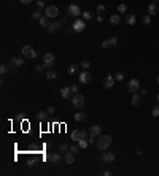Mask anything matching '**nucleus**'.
Instances as JSON below:
<instances>
[{"instance_id":"nucleus-34","label":"nucleus","mask_w":159,"mask_h":176,"mask_svg":"<svg viewBox=\"0 0 159 176\" xmlns=\"http://www.w3.org/2000/svg\"><path fill=\"white\" fill-rule=\"evenodd\" d=\"M35 3H37V7H38V10H45L46 8V5H45V2H43V0H37V2H35Z\"/></svg>"},{"instance_id":"nucleus-25","label":"nucleus","mask_w":159,"mask_h":176,"mask_svg":"<svg viewBox=\"0 0 159 176\" xmlns=\"http://www.w3.org/2000/svg\"><path fill=\"white\" fill-rule=\"evenodd\" d=\"M83 19H84V21H91V19H94V13H92V11H89V10L83 11Z\"/></svg>"},{"instance_id":"nucleus-37","label":"nucleus","mask_w":159,"mask_h":176,"mask_svg":"<svg viewBox=\"0 0 159 176\" xmlns=\"http://www.w3.org/2000/svg\"><path fill=\"white\" fill-rule=\"evenodd\" d=\"M69 145H67V143H62V145H61V146H59V151H61V152H67V151H69Z\"/></svg>"},{"instance_id":"nucleus-41","label":"nucleus","mask_w":159,"mask_h":176,"mask_svg":"<svg viewBox=\"0 0 159 176\" xmlns=\"http://www.w3.org/2000/svg\"><path fill=\"white\" fill-rule=\"evenodd\" d=\"M88 141H89V145H96L97 137H96V135H89V138H88Z\"/></svg>"},{"instance_id":"nucleus-27","label":"nucleus","mask_w":159,"mask_h":176,"mask_svg":"<svg viewBox=\"0 0 159 176\" xmlns=\"http://www.w3.org/2000/svg\"><path fill=\"white\" fill-rule=\"evenodd\" d=\"M45 76H46V78H48L49 81H53V80H56V76H57V73H56L54 70H48Z\"/></svg>"},{"instance_id":"nucleus-38","label":"nucleus","mask_w":159,"mask_h":176,"mask_svg":"<svg viewBox=\"0 0 159 176\" xmlns=\"http://www.w3.org/2000/svg\"><path fill=\"white\" fill-rule=\"evenodd\" d=\"M80 149H81V148H80V145H78V143H75V145H72V146H70V151H72L73 154H75V152H78Z\"/></svg>"},{"instance_id":"nucleus-12","label":"nucleus","mask_w":159,"mask_h":176,"mask_svg":"<svg viewBox=\"0 0 159 176\" xmlns=\"http://www.w3.org/2000/svg\"><path fill=\"white\" fill-rule=\"evenodd\" d=\"M115 75H111V73H108L107 75V78H105L104 80V87L105 89H111V87H113V84H115Z\"/></svg>"},{"instance_id":"nucleus-35","label":"nucleus","mask_w":159,"mask_h":176,"mask_svg":"<svg viewBox=\"0 0 159 176\" xmlns=\"http://www.w3.org/2000/svg\"><path fill=\"white\" fill-rule=\"evenodd\" d=\"M111 46H113V45H111V40H110V38H108V40H105V41L102 43V48H104V49H108V48H111Z\"/></svg>"},{"instance_id":"nucleus-39","label":"nucleus","mask_w":159,"mask_h":176,"mask_svg":"<svg viewBox=\"0 0 159 176\" xmlns=\"http://www.w3.org/2000/svg\"><path fill=\"white\" fill-rule=\"evenodd\" d=\"M115 80H116V81H123V80H124V73L118 72L116 75H115Z\"/></svg>"},{"instance_id":"nucleus-7","label":"nucleus","mask_w":159,"mask_h":176,"mask_svg":"<svg viewBox=\"0 0 159 176\" xmlns=\"http://www.w3.org/2000/svg\"><path fill=\"white\" fill-rule=\"evenodd\" d=\"M127 90L131 94H137L138 90H140V83H138V80H135V78H132V80H129V84H127Z\"/></svg>"},{"instance_id":"nucleus-9","label":"nucleus","mask_w":159,"mask_h":176,"mask_svg":"<svg viewBox=\"0 0 159 176\" xmlns=\"http://www.w3.org/2000/svg\"><path fill=\"white\" fill-rule=\"evenodd\" d=\"M43 65H45L46 68H51V67L54 65V54H53V52H46V54L43 56Z\"/></svg>"},{"instance_id":"nucleus-26","label":"nucleus","mask_w":159,"mask_h":176,"mask_svg":"<svg viewBox=\"0 0 159 176\" xmlns=\"http://www.w3.org/2000/svg\"><path fill=\"white\" fill-rule=\"evenodd\" d=\"M67 73H69V75H76V73H78V65L72 64V65H70L69 68H67Z\"/></svg>"},{"instance_id":"nucleus-36","label":"nucleus","mask_w":159,"mask_h":176,"mask_svg":"<svg viewBox=\"0 0 159 176\" xmlns=\"http://www.w3.org/2000/svg\"><path fill=\"white\" fill-rule=\"evenodd\" d=\"M80 65H81V68H84V70H88L89 68V60H86V59H84V60H81V62H80Z\"/></svg>"},{"instance_id":"nucleus-30","label":"nucleus","mask_w":159,"mask_h":176,"mask_svg":"<svg viewBox=\"0 0 159 176\" xmlns=\"http://www.w3.org/2000/svg\"><path fill=\"white\" fill-rule=\"evenodd\" d=\"M46 114H48V111H38L37 117L40 119V121H45V119H46Z\"/></svg>"},{"instance_id":"nucleus-21","label":"nucleus","mask_w":159,"mask_h":176,"mask_svg":"<svg viewBox=\"0 0 159 176\" xmlns=\"http://www.w3.org/2000/svg\"><path fill=\"white\" fill-rule=\"evenodd\" d=\"M89 133H91V135H96V137H99V135L102 133V127H100V125H92V127L89 128Z\"/></svg>"},{"instance_id":"nucleus-2","label":"nucleus","mask_w":159,"mask_h":176,"mask_svg":"<svg viewBox=\"0 0 159 176\" xmlns=\"http://www.w3.org/2000/svg\"><path fill=\"white\" fill-rule=\"evenodd\" d=\"M21 52H22V56H24V57H27V59H37V57H38V52L35 51L32 46H29V45H24V46H22Z\"/></svg>"},{"instance_id":"nucleus-29","label":"nucleus","mask_w":159,"mask_h":176,"mask_svg":"<svg viewBox=\"0 0 159 176\" xmlns=\"http://www.w3.org/2000/svg\"><path fill=\"white\" fill-rule=\"evenodd\" d=\"M126 11H127V5H126V3H119V5H118V13H119V14L126 13Z\"/></svg>"},{"instance_id":"nucleus-13","label":"nucleus","mask_w":159,"mask_h":176,"mask_svg":"<svg viewBox=\"0 0 159 176\" xmlns=\"http://www.w3.org/2000/svg\"><path fill=\"white\" fill-rule=\"evenodd\" d=\"M100 159H102V162H105V163H111L115 160V154H113V152H105L104 151V152H102Z\"/></svg>"},{"instance_id":"nucleus-51","label":"nucleus","mask_w":159,"mask_h":176,"mask_svg":"<svg viewBox=\"0 0 159 176\" xmlns=\"http://www.w3.org/2000/svg\"><path fill=\"white\" fill-rule=\"evenodd\" d=\"M158 84H159V76H158Z\"/></svg>"},{"instance_id":"nucleus-32","label":"nucleus","mask_w":159,"mask_h":176,"mask_svg":"<svg viewBox=\"0 0 159 176\" xmlns=\"http://www.w3.org/2000/svg\"><path fill=\"white\" fill-rule=\"evenodd\" d=\"M78 145H80V148H81V149H86L88 146H89V141H88V140H80Z\"/></svg>"},{"instance_id":"nucleus-4","label":"nucleus","mask_w":159,"mask_h":176,"mask_svg":"<svg viewBox=\"0 0 159 176\" xmlns=\"http://www.w3.org/2000/svg\"><path fill=\"white\" fill-rule=\"evenodd\" d=\"M84 29H86V21H84V19H76V21H73L72 30L75 32V33H81Z\"/></svg>"},{"instance_id":"nucleus-5","label":"nucleus","mask_w":159,"mask_h":176,"mask_svg":"<svg viewBox=\"0 0 159 176\" xmlns=\"http://www.w3.org/2000/svg\"><path fill=\"white\" fill-rule=\"evenodd\" d=\"M70 102H72V105L75 108H83L84 106V97L81 95V94H75V95L70 98Z\"/></svg>"},{"instance_id":"nucleus-40","label":"nucleus","mask_w":159,"mask_h":176,"mask_svg":"<svg viewBox=\"0 0 159 176\" xmlns=\"http://www.w3.org/2000/svg\"><path fill=\"white\" fill-rule=\"evenodd\" d=\"M142 22H143V24H146V25L151 24V16H150V14H146V16L142 19Z\"/></svg>"},{"instance_id":"nucleus-42","label":"nucleus","mask_w":159,"mask_h":176,"mask_svg":"<svg viewBox=\"0 0 159 176\" xmlns=\"http://www.w3.org/2000/svg\"><path fill=\"white\" fill-rule=\"evenodd\" d=\"M45 68H46L45 65H37V67H35V72H37V73H43V72H45Z\"/></svg>"},{"instance_id":"nucleus-50","label":"nucleus","mask_w":159,"mask_h":176,"mask_svg":"<svg viewBox=\"0 0 159 176\" xmlns=\"http://www.w3.org/2000/svg\"><path fill=\"white\" fill-rule=\"evenodd\" d=\"M151 2H153V3H158V2H159V0H151Z\"/></svg>"},{"instance_id":"nucleus-15","label":"nucleus","mask_w":159,"mask_h":176,"mask_svg":"<svg viewBox=\"0 0 159 176\" xmlns=\"http://www.w3.org/2000/svg\"><path fill=\"white\" fill-rule=\"evenodd\" d=\"M124 22L127 25H135V24H137V17H135L134 14H126V16H124Z\"/></svg>"},{"instance_id":"nucleus-20","label":"nucleus","mask_w":159,"mask_h":176,"mask_svg":"<svg viewBox=\"0 0 159 176\" xmlns=\"http://www.w3.org/2000/svg\"><path fill=\"white\" fill-rule=\"evenodd\" d=\"M132 106H138V105L142 103V97L138 95V94H132V100H131Z\"/></svg>"},{"instance_id":"nucleus-23","label":"nucleus","mask_w":159,"mask_h":176,"mask_svg":"<svg viewBox=\"0 0 159 176\" xmlns=\"http://www.w3.org/2000/svg\"><path fill=\"white\" fill-rule=\"evenodd\" d=\"M38 22H40V25H42L43 29H46V27H48V25H49V17L43 14V16L40 17V19H38Z\"/></svg>"},{"instance_id":"nucleus-11","label":"nucleus","mask_w":159,"mask_h":176,"mask_svg":"<svg viewBox=\"0 0 159 176\" xmlns=\"http://www.w3.org/2000/svg\"><path fill=\"white\" fill-rule=\"evenodd\" d=\"M24 65V59L22 57H13L10 60V68L13 70V68H18V67H22Z\"/></svg>"},{"instance_id":"nucleus-14","label":"nucleus","mask_w":159,"mask_h":176,"mask_svg":"<svg viewBox=\"0 0 159 176\" xmlns=\"http://www.w3.org/2000/svg\"><path fill=\"white\" fill-rule=\"evenodd\" d=\"M86 119H88V114L83 113V111H78V113L73 114V121H76V122H84Z\"/></svg>"},{"instance_id":"nucleus-17","label":"nucleus","mask_w":159,"mask_h":176,"mask_svg":"<svg viewBox=\"0 0 159 176\" xmlns=\"http://www.w3.org/2000/svg\"><path fill=\"white\" fill-rule=\"evenodd\" d=\"M146 10H148V14L150 16H154V14H158V11H159V8H158V5L156 3H148V8H146Z\"/></svg>"},{"instance_id":"nucleus-28","label":"nucleus","mask_w":159,"mask_h":176,"mask_svg":"<svg viewBox=\"0 0 159 176\" xmlns=\"http://www.w3.org/2000/svg\"><path fill=\"white\" fill-rule=\"evenodd\" d=\"M43 11L42 10H37V11H34V13H32V19H34V21H38V19H40V17L43 16Z\"/></svg>"},{"instance_id":"nucleus-16","label":"nucleus","mask_w":159,"mask_h":176,"mask_svg":"<svg viewBox=\"0 0 159 176\" xmlns=\"http://www.w3.org/2000/svg\"><path fill=\"white\" fill-rule=\"evenodd\" d=\"M64 160H65L67 165H72V163L75 162V154H73L72 151H70V152H65V155H64Z\"/></svg>"},{"instance_id":"nucleus-48","label":"nucleus","mask_w":159,"mask_h":176,"mask_svg":"<svg viewBox=\"0 0 159 176\" xmlns=\"http://www.w3.org/2000/svg\"><path fill=\"white\" fill-rule=\"evenodd\" d=\"M19 2H21L22 5H29V3H32L34 0H19Z\"/></svg>"},{"instance_id":"nucleus-6","label":"nucleus","mask_w":159,"mask_h":176,"mask_svg":"<svg viewBox=\"0 0 159 176\" xmlns=\"http://www.w3.org/2000/svg\"><path fill=\"white\" fill-rule=\"evenodd\" d=\"M81 13V10H80V7L76 3H70L69 7H67V16H73V17H78Z\"/></svg>"},{"instance_id":"nucleus-33","label":"nucleus","mask_w":159,"mask_h":176,"mask_svg":"<svg viewBox=\"0 0 159 176\" xmlns=\"http://www.w3.org/2000/svg\"><path fill=\"white\" fill-rule=\"evenodd\" d=\"M151 116L153 117H159V105H156V106L151 110Z\"/></svg>"},{"instance_id":"nucleus-43","label":"nucleus","mask_w":159,"mask_h":176,"mask_svg":"<svg viewBox=\"0 0 159 176\" xmlns=\"http://www.w3.org/2000/svg\"><path fill=\"white\" fill-rule=\"evenodd\" d=\"M70 92H72L73 95H75V94H78V86H75V84H72V86H70Z\"/></svg>"},{"instance_id":"nucleus-24","label":"nucleus","mask_w":159,"mask_h":176,"mask_svg":"<svg viewBox=\"0 0 159 176\" xmlns=\"http://www.w3.org/2000/svg\"><path fill=\"white\" fill-rule=\"evenodd\" d=\"M70 94H72V92H70V86L61 89V97H62V98H65V100H67V98H70Z\"/></svg>"},{"instance_id":"nucleus-18","label":"nucleus","mask_w":159,"mask_h":176,"mask_svg":"<svg viewBox=\"0 0 159 176\" xmlns=\"http://www.w3.org/2000/svg\"><path fill=\"white\" fill-rule=\"evenodd\" d=\"M119 22H121V14H119V13H115V14H111V16H110V24L118 25Z\"/></svg>"},{"instance_id":"nucleus-49","label":"nucleus","mask_w":159,"mask_h":176,"mask_svg":"<svg viewBox=\"0 0 159 176\" xmlns=\"http://www.w3.org/2000/svg\"><path fill=\"white\" fill-rule=\"evenodd\" d=\"M110 175H111V173L108 171V170H105V171H104V176H110Z\"/></svg>"},{"instance_id":"nucleus-46","label":"nucleus","mask_w":159,"mask_h":176,"mask_svg":"<svg viewBox=\"0 0 159 176\" xmlns=\"http://www.w3.org/2000/svg\"><path fill=\"white\" fill-rule=\"evenodd\" d=\"M96 21L99 22V24H102V22H104V16H102V14H99V16L96 17Z\"/></svg>"},{"instance_id":"nucleus-10","label":"nucleus","mask_w":159,"mask_h":176,"mask_svg":"<svg viewBox=\"0 0 159 176\" xmlns=\"http://www.w3.org/2000/svg\"><path fill=\"white\" fill-rule=\"evenodd\" d=\"M91 78H92V75H91L89 72H88V70H84V72H81L78 75V81L81 84H86V83H89L91 81Z\"/></svg>"},{"instance_id":"nucleus-1","label":"nucleus","mask_w":159,"mask_h":176,"mask_svg":"<svg viewBox=\"0 0 159 176\" xmlns=\"http://www.w3.org/2000/svg\"><path fill=\"white\" fill-rule=\"evenodd\" d=\"M111 137L110 135H99L97 137V141H96V146L99 151H107L108 148L111 146Z\"/></svg>"},{"instance_id":"nucleus-3","label":"nucleus","mask_w":159,"mask_h":176,"mask_svg":"<svg viewBox=\"0 0 159 176\" xmlns=\"http://www.w3.org/2000/svg\"><path fill=\"white\" fill-rule=\"evenodd\" d=\"M43 14H45V16H48L49 19H54V17L59 16V8L56 7V5H48V7L43 10Z\"/></svg>"},{"instance_id":"nucleus-8","label":"nucleus","mask_w":159,"mask_h":176,"mask_svg":"<svg viewBox=\"0 0 159 176\" xmlns=\"http://www.w3.org/2000/svg\"><path fill=\"white\" fill-rule=\"evenodd\" d=\"M64 22H65V19H62V21H56V22H53V24H49L48 27L45 29V30L48 32V33H54V32H57L59 29L62 27Z\"/></svg>"},{"instance_id":"nucleus-19","label":"nucleus","mask_w":159,"mask_h":176,"mask_svg":"<svg viewBox=\"0 0 159 176\" xmlns=\"http://www.w3.org/2000/svg\"><path fill=\"white\" fill-rule=\"evenodd\" d=\"M70 138L73 140V143H78L80 140H81V130H73L72 133H70Z\"/></svg>"},{"instance_id":"nucleus-45","label":"nucleus","mask_w":159,"mask_h":176,"mask_svg":"<svg viewBox=\"0 0 159 176\" xmlns=\"http://www.w3.org/2000/svg\"><path fill=\"white\" fill-rule=\"evenodd\" d=\"M110 40H111V45H113V46L118 45V37H111Z\"/></svg>"},{"instance_id":"nucleus-22","label":"nucleus","mask_w":159,"mask_h":176,"mask_svg":"<svg viewBox=\"0 0 159 176\" xmlns=\"http://www.w3.org/2000/svg\"><path fill=\"white\" fill-rule=\"evenodd\" d=\"M48 159L51 160L53 163H57V162H61V154H59V152H53V154L48 155Z\"/></svg>"},{"instance_id":"nucleus-31","label":"nucleus","mask_w":159,"mask_h":176,"mask_svg":"<svg viewBox=\"0 0 159 176\" xmlns=\"http://www.w3.org/2000/svg\"><path fill=\"white\" fill-rule=\"evenodd\" d=\"M8 70H11L10 65H7V64H2V65H0V73H2V75H5Z\"/></svg>"},{"instance_id":"nucleus-52","label":"nucleus","mask_w":159,"mask_h":176,"mask_svg":"<svg viewBox=\"0 0 159 176\" xmlns=\"http://www.w3.org/2000/svg\"><path fill=\"white\" fill-rule=\"evenodd\" d=\"M158 102H159V94H158Z\"/></svg>"},{"instance_id":"nucleus-44","label":"nucleus","mask_w":159,"mask_h":176,"mask_svg":"<svg viewBox=\"0 0 159 176\" xmlns=\"http://www.w3.org/2000/svg\"><path fill=\"white\" fill-rule=\"evenodd\" d=\"M105 11V5H97V13H104Z\"/></svg>"},{"instance_id":"nucleus-47","label":"nucleus","mask_w":159,"mask_h":176,"mask_svg":"<svg viewBox=\"0 0 159 176\" xmlns=\"http://www.w3.org/2000/svg\"><path fill=\"white\" fill-rule=\"evenodd\" d=\"M46 111H48V114H54L56 108H54V106H48V110H46Z\"/></svg>"}]
</instances>
